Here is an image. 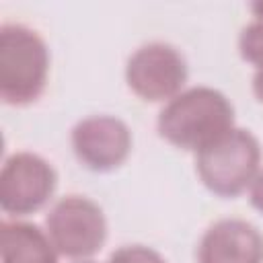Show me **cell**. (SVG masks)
<instances>
[{
    "label": "cell",
    "instance_id": "cell-1",
    "mask_svg": "<svg viewBox=\"0 0 263 263\" xmlns=\"http://www.w3.org/2000/svg\"><path fill=\"white\" fill-rule=\"evenodd\" d=\"M234 127V109L216 88L193 86L179 92L158 115V134L177 148L203 150Z\"/></svg>",
    "mask_w": 263,
    "mask_h": 263
},
{
    "label": "cell",
    "instance_id": "cell-2",
    "mask_svg": "<svg viewBox=\"0 0 263 263\" xmlns=\"http://www.w3.org/2000/svg\"><path fill=\"white\" fill-rule=\"evenodd\" d=\"M49 53L45 41L25 25L0 29V97L8 105H29L45 88Z\"/></svg>",
    "mask_w": 263,
    "mask_h": 263
},
{
    "label": "cell",
    "instance_id": "cell-3",
    "mask_svg": "<svg viewBox=\"0 0 263 263\" xmlns=\"http://www.w3.org/2000/svg\"><path fill=\"white\" fill-rule=\"evenodd\" d=\"M259 160L261 148L257 138L247 129L232 127L197 152L195 168L212 193L234 197L253 185L259 175Z\"/></svg>",
    "mask_w": 263,
    "mask_h": 263
},
{
    "label": "cell",
    "instance_id": "cell-4",
    "mask_svg": "<svg viewBox=\"0 0 263 263\" xmlns=\"http://www.w3.org/2000/svg\"><path fill=\"white\" fill-rule=\"evenodd\" d=\"M47 234L60 255L84 259L95 255L107 238L103 210L88 197L68 195L47 214Z\"/></svg>",
    "mask_w": 263,
    "mask_h": 263
},
{
    "label": "cell",
    "instance_id": "cell-5",
    "mask_svg": "<svg viewBox=\"0 0 263 263\" xmlns=\"http://www.w3.org/2000/svg\"><path fill=\"white\" fill-rule=\"evenodd\" d=\"M125 80L144 101L175 99L187 80V64L173 45L154 41L136 49L127 60Z\"/></svg>",
    "mask_w": 263,
    "mask_h": 263
},
{
    "label": "cell",
    "instance_id": "cell-6",
    "mask_svg": "<svg viewBox=\"0 0 263 263\" xmlns=\"http://www.w3.org/2000/svg\"><path fill=\"white\" fill-rule=\"evenodd\" d=\"M55 181L47 160L33 152H16L6 158L0 173V205L8 214H33L47 203Z\"/></svg>",
    "mask_w": 263,
    "mask_h": 263
},
{
    "label": "cell",
    "instance_id": "cell-7",
    "mask_svg": "<svg viewBox=\"0 0 263 263\" xmlns=\"http://www.w3.org/2000/svg\"><path fill=\"white\" fill-rule=\"evenodd\" d=\"M72 148L86 168L107 173L127 158L132 150V134L117 117L92 115L78 121L72 129Z\"/></svg>",
    "mask_w": 263,
    "mask_h": 263
},
{
    "label": "cell",
    "instance_id": "cell-8",
    "mask_svg": "<svg viewBox=\"0 0 263 263\" xmlns=\"http://www.w3.org/2000/svg\"><path fill=\"white\" fill-rule=\"evenodd\" d=\"M199 263H263L261 232L236 218L212 224L197 249Z\"/></svg>",
    "mask_w": 263,
    "mask_h": 263
},
{
    "label": "cell",
    "instance_id": "cell-9",
    "mask_svg": "<svg viewBox=\"0 0 263 263\" xmlns=\"http://www.w3.org/2000/svg\"><path fill=\"white\" fill-rule=\"evenodd\" d=\"M2 263H58V251L39 226L29 222H2Z\"/></svg>",
    "mask_w": 263,
    "mask_h": 263
},
{
    "label": "cell",
    "instance_id": "cell-10",
    "mask_svg": "<svg viewBox=\"0 0 263 263\" xmlns=\"http://www.w3.org/2000/svg\"><path fill=\"white\" fill-rule=\"evenodd\" d=\"M238 49L242 60L255 64L257 70L263 68V21H255L242 29L238 37Z\"/></svg>",
    "mask_w": 263,
    "mask_h": 263
},
{
    "label": "cell",
    "instance_id": "cell-11",
    "mask_svg": "<svg viewBox=\"0 0 263 263\" xmlns=\"http://www.w3.org/2000/svg\"><path fill=\"white\" fill-rule=\"evenodd\" d=\"M109 263H164V259L150 247L127 245V247L117 249L109 257Z\"/></svg>",
    "mask_w": 263,
    "mask_h": 263
},
{
    "label": "cell",
    "instance_id": "cell-12",
    "mask_svg": "<svg viewBox=\"0 0 263 263\" xmlns=\"http://www.w3.org/2000/svg\"><path fill=\"white\" fill-rule=\"evenodd\" d=\"M251 203L259 212H263V173H259L251 185Z\"/></svg>",
    "mask_w": 263,
    "mask_h": 263
},
{
    "label": "cell",
    "instance_id": "cell-13",
    "mask_svg": "<svg viewBox=\"0 0 263 263\" xmlns=\"http://www.w3.org/2000/svg\"><path fill=\"white\" fill-rule=\"evenodd\" d=\"M253 92L263 103V68H259L257 74H255V78H253Z\"/></svg>",
    "mask_w": 263,
    "mask_h": 263
},
{
    "label": "cell",
    "instance_id": "cell-14",
    "mask_svg": "<svg viewBox=\"0 0 263 263\" xmlns=\"http://www.w3.org/2000/svg\"><path fill=\"white\" fill-rule=\"evenodd\" d=\"M253 10L257 12V16H259V21H263V4H255V6H253Z\"/></svg>",
    "mask_w": 263,
    "mask_h": 263
}]
</instances>
